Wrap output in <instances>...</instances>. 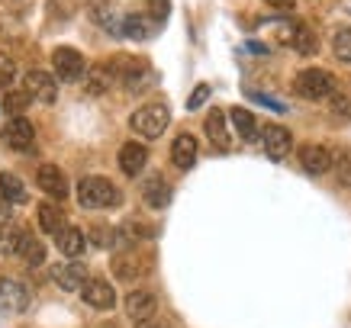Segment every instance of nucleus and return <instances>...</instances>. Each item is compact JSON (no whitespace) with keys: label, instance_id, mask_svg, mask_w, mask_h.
<instances>
[{"label":"nucleus","instance_id":"1","mask_svg":"<svg viewBox=\"0 0 351 328\" xmlns=\"http://www.w3.org/2000/svg\"><path fill=\"white\" fill-rule=\"evenodd\" d=\"M119 200L123 193L107 177H84L77 184V203L84 210H110V206H119Z\"/></svg>","mask_w":351,"mask_h":328},{"label":"nucleus","instance_id":"2","mask_svg":"<svg viewBox=\"0 0 351 328\" xmlns=\"http://www.w3.org/2000/svg\"><path fill=\"white\" fill-rule=\"evenodd\" d=\"M171 123V110L165 103H145L138 106L136 113H132V119H129V126L136 129L138 136L145 138H158L165 129H168Z\"/></svg>","mask_w":351,"mask_h":328},{"label":"nucleus","instance_id":"3","mask_svg":"<svg viewBox=\"0 0 351 328\" xmlns=\"http://www.w3.org/2000/svg\"><path fill=\"white\" fill-rule=\"evenodd\" d=\"M300 97H306V100H322V97H332L335 90V75L326 71V68H303L293 81Z\"/></svg>","mask_w":351,"mask_h":328},{"label":"nucleus","instance_id":"4","mask_svg":"<svg viewBox=\"0 0 351 328\" xmlns=\"http://www.w3.org/2000/svg\"><path fill=\"white\" fill-rule=\"evenodd\" d=\"M52 64H55V75L62 77V81H84V55L71 49V45H58L52 52Z\"/></svg>","mask_w":351,"mask_h":328},{"label":"nucleus","instance_id":"5","mask_svg":"<svg viewBox=\"0 0 351 328\" xmlns=\"http://www.w3.org/2000/svg\"><path fill=\"white\" fill-rule=\"evenodd\" d=\"M23 90L36 100V103H55L58 100V84H55L52 75H45V71H26L23 77Z\"/></svg>","mask_w":351,"mask_h":328},{"label":"nucleus","instance_id":"6","mask_svg":"<svg viewBox=\"0 0 351 328\" xmlns=\"http://www.w3.org/2000/svg\"><path fill=\"white\" fill-rule=\"evenodd\" d=\"M277 39H280L284 45H290V49H297L300 55H313V52H316V45H319L316 32L309 29V26H303V23H293V26H280Z\"/></svg>","mask_w":351,"mask_h":328},{"label":"nucleus","instance_id":"7","mask_svg":"<svg viewBox=\"0 0 351 328\" xmlns=\"http://www.w3.org/2000/svg\"><path fill=\"white\" fill-rule=\"evenodd\" d=\"M0 138H3V145L13 151H26L32 145V138H36V129H32L29 119L23 116H13L7 126H3V132H0Z\"/></svg>","mask_w":351,"mask_h":328},{"label":"nucleus","instance_id":"8","mask_svg":"<svg viewBox=\"0 0 351 328\" xmlns=\"http://www.w3.org/2000/svg\"><path fill=\"white\" fill-rule=\"evenodd\" d=\"M300 168L313 174V177H319V174H326L332 168V151L326 145H316V142L300 145Z\"/></svg>","mask_w":351,"mask_h":328},{"label":"nucleus","instance_id":"9","mask_svg":"<svg viewBox=\"0 0 351 328\" xmlns=\"http://www.w3.org/2000/svg\"><path fill=\"white\" fill-rule=\"evenodd\" d=\"M81 299H84L87 306H94V309H113L117 306V290H113L107 280L90 277V280L81 286Z\"/></svg>","mask_w":351,"mask_h":328},{"label":"nucleus","instance_id":"10","mask_svg":"<svg viewBox=\"0 0 351 328\" xmlns=\"http://www.w3.org/2000/svg\"><path fill=\"white\" fill-rule=\"evenodd\" d=\"M29 309V290L16 280H0V312H26Z\"/></svg>","mask_w":351,"mask_h":328},{"label":"nucleus","instance_id":"11","mask_svg":"<svg viewBox=\"0 0 351 328\" xmlns=\"http://www.w3.org/2000/svg\"><path fill=\"white\" fill-rule=\"evenodd\" d=\"M261 142H265V151L271 161H284L287 158V151L293 149V138L284 126H265L261 132Z\"/></svg>","mask_w":351,"mask_h":328},{"label":"nucleus","instance_id":"12","mask_svg":"<svg viewBox=\"0 0 351 328\" xmlns=\"http://www.w3.org/2000/svg\"><path fill=\"white\" fill-rule=\"evenodd\" d=\"M145 161H149V149H145L142 142H126V145L119 149V171H123L126 177H138L142 168H145Z\"/></svg>","mask_w":351,"mask_h":328},{"label":"nucleus","instance_id":"13","mask_svg":"<svg viewBox=\"0 0 351 328\" xmlns=\"http://www.w3.org/2000/svg\"><path fill=\"white\" fill-rule=\"evenodd\" d=\"M36 184L43 187V193L55 197V200H64L68 197V180H64V171L55 168V164H43L39 174H36Z\"/></svg>","mask_w":351,"mask_h":328},{"label":"nucleus","instance_id":"14","mask_svg":"<svg viewBox=\"0 0 351 328\" xmlns=\"http://www.w3.org/2000/svg\"><path fill=\"white\" fill-rule=\"evenodd\" d=\"M155 309H158V299H155V293H149V290H132L126 297V312L136 322H145V318L155 316Z\"/></svg>","mask_w":351,"mask_h":328},{"label":"nucleus","instance_id":"15","mask_svg":"<svg viewBox=\"0 0 351 328\" xmlns=\"http://www.w3.org/2000/svg\"><path fill=\"white\" fill-rule=\"evenodd\" d=\"M90 277H87V267L81 261H64V264L55 267V283L62 290H81Z\"/></svg>","mask_w":351,"mask_h":328},{"label":"nucleus","instance_id":"16","mask_svg":"<svg viewBox=\"0 0 351 328\" xmlns=\"http://www.w3.org/2000/svg\"><path fill=\"white\" fill-rule=\"evenodd\" d=\"M203 129H206V136H210V142H213L219 151H229V145H232V138H229V129H226V116L223 110H210L206 113V123H203Z\"/></svg>","mask_w":351,"mask_h":328},{"label":"nucleus","instance_id":"17","mask_svg":"<svg viewBox=\"0 0 351 328\" xmlns=\"http://www.w3.org/2000/svg\"><path fill=\"white\" fill-rule=\"evenodd\" d=\"M142 197H145V203H149L152 210H165V206L171 203L168 180L161 177V174H152V177L142 184Z\"/></svg>","mask_w":351,"mask_h":328},{"label":"nucleus","instance_id":"18","mask_svg":"<svg viewBox=\"0 0 351 328\" xmlns=\"http://www.w3.org/2000/svg\"><path fill=\"white\" fill-rule=\"evenodd\" d=\"M123 36L126 39H136V42H145V39H152L155 32H158V23L152 20V16H123Z\"/></svg>","mask_w":351,"mask_h":328},{"label":"nucleus","instance_id":"19","mask_svg":"<svg viewBox=\"0 0 351 328\" xmlns=\"http://www.w3.org/2000/svg\"><path fill=\"white\" fill-rule=\"evenodd\" d=\"M171 161L178 164L181 171L193 168V161H197V138L193 136H178L171 142Z\"/></svg>","mask_w":351,"mask_h":328},{"label":"nucleus","instance_id":"20","mask_svg":"<svg viewBox=\"0 0 351 328\" xmlns=\"http://www.w3.org/2000/svg\"><path fill=\"white\" fill-rule=\"evenodd\" d=\"M55 244H58V251H62L64 257H81V251H84L87 238H84V232H81V229L68 225L64 232L55 235Z\"/></svg>","mask_w":351,"mask_h":328},{"label":"nucleus","instance_id":"21","mask_svg":"<svg viewBox=\"0 0 351 328\" xmlns=\"http://www.w3.org/2000/svg\"><path fill=\"white\" fill-rule=\"evenodd\" d=\"M0 197L7 203H26L29 200V193H26V187H23V180L16 177V174H10V171H0Z\"/></svg>","mask_w":351,"mask_h":328},{"label":"nucleus","instance_id":"22","mask_svg":"<svg viewBox=\"0 0 351 328\" xmlns=\"http://www.w3.org/2000/svg\"><path fill=\"white\" fill-rule=\"evenodd\" d=\"M232 126H235V132H239V138L242 142H255L258 138V123H255V116L245 110V106H232Z\"/></svg>","mask_w":351,"mask_h":328},{"label":"nucleus","instance_id":"23","mask_svg":"<svg viewBox=\"0 0 351 328\" xmlns=\"http://www.w3.org/2000/svg\"><path fill=\"white\" fill-rule=\"evenodd\" d=\"M39 225H43L45 235H58L68 229V223H64V212L58 210V206H52V203H43L39 206Z\"/></svg>","mask_w":351,"mask_h":328},{"label":"nucleus","instance_id":"24","mask_svg":"<svg viewBox=\"0 0 351 328\" xmlns=\"http://www.w3.org/2000/svg\"><path fill=\"white\" fill-rule=\"evenodd\" d=\"M26 261L29 267H39L45 261V248H43V242L36 238V235H29V232H23V238H20V251H16Z\"/></svg>","mask_w":351,"mask_h":328},{"label":"nucleus","instance_id":"25","mask_svg":"<svg viewBox=\"0 0 351 328\" xmlns=\"http://www.w3.org/2000/svg\"><path fill=\"white\" fill-rule=\"evenodd\" d=\"M110 81H113V75H110L107 64H94V68H90V71L84 75L87 94H104V90L110 87Z\"/></svg>","mask_w":351,"mask_h":328},{"label":"nucleus","instance_id":"26","mask_svg":"<svg viewBox=\"0 0 351 328\" xmlns=\"http://www.w3.org/2000/svg\"><path fill=\"white\" fill-rule=\"evenodd\" d=\"M20 238L23 232L10 223H0V254H16L20 251Z\"/></svg>","mask_w":351,"mask_h":328},{"label":"nucleus","instance_id":"27","mask_svg":"<svg viewBox=\"0 0 351 328\" xmlns=\"http://www.w3.org/2000/svg\"><path fill=\"white\" fill-rule=\"evenodd\" d=\"M29 103H32V97L26 94V90H7V94H3V110L13 113V116H20Z\"/></svg>","mask_w":351,"mask_h":328},{"label":"nucleus","instance_id":"28","mask_svg":"<svg viewBox=\"0 0 351 328\" xmlns=\"http://www.w3.org/2000/svg\"><path fill=\"white\" fill-rule=\"evenodd\" d=\"M332 52L345 64H351V29H339L332 36Z\"/></svg>","mask_w":351,"mask_h":328},{"label":"nucleus","instance_id":"29","mask_svg":"<svg viewBox=\"0 0 351 328\" xmlns=\"http://www.w3.org/2000/svg\"><path fill=\"white\" fill-rule=\"evenodd\" d=\"M113 270H117L119 280H136V277L142 274V267H138L132 257H117V261H113Z\"/></svg>","mask_w":351,"mask_h":328},{"label":"nucleus","instance_id":"30","mask_svg":"<svg viewBox=\"0 0 351 328\" xmlns=\"http://www.w3.org/2000/svg\"><path fill=\"white\" fill-rule=\"evenodd\" d=\"M13 77H16V64H13L10 55L0 52V90H10Z\"/></svg>","mask_w":351,"mask_h":328},{"label":"nucleus","instance_id":"31","mask_svg":"<svg viewBox=\"0 0 351 328\" xmlns=\"http://www.w3.org/2000/svg\"><path fill=\"white\" fill-rule=\"evenodd\" d=\"M168 13H171L168 0H149V16L155 23H165V20H168Z\"/></svg>","mask_w":351,"mask_h":328},{"label":"nucleus","instance_id":"32","mask_svg":"<svg viewBox=\"0 0 351 328\" xmlns=\"http://www.w3.org/2000/svg\"><path fill=\"white\" fill-rule=\"evenodd\" d=\"M206 100H210V84H200L191 97H187V110H200Z\"/></svg>","mask_w":351,"mask_h":328},{"label":"nucleus","instance_id":"33","mask_svg":"<svg viewBox=\"0 0 351 328\" xmlns=\"http://www.w3.org/2000/svg\"><path fill=\"white\" fill-rule=\"evenodd\" d=\"M248 97H252V100H258V103H265L267 110H274V113H287V106L280 103V100H274V97H267V94H255V90H248Z\"/></svg>","mask_w":351,"mask_h":328},{"label":"nucleus","instance_id":"34","mask_svg":"<svg viewBox=\"0 0 351 328\" xmlns=\"http://www.w3.org/2000/svg\"><path fill=\"white\" fill-rule=\"evenodd\" d=\"M265 3H271L277 10H293V0H265Z\"/></svg>","mask_w":351,"mask_h":328},{"label":"nucleus","instance_id":"35","mask_svg":"<svg viewBox=\"0 0 351 328\" xmlns=\"http://www.w3.org/2000/svg\"><path fill=\"white\" fill-rule=\"evenodd\" d=\"M245 49H248V52H258V55H267V45H261V42H248Z\"/></svg>","mask_w":351,"mask_h":328},{"label":"nucleus","instance_id":"36","mask_svg":"<svg viewBox=\"0 0 351 328\" xmlns=\"http://www.w3.org/2000/svg\"><path fill=\"white\" fill-rule=\"evenodd\" d=\"M136 328H165V325H161L158 318H145V322H138Z\"/></svg>","mask_w":351,"mask_h":328}]
</instances>
